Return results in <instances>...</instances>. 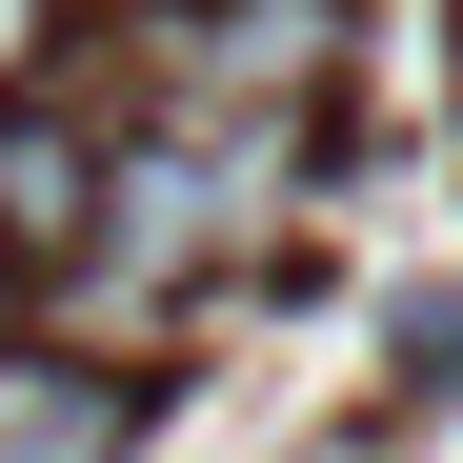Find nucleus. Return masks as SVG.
<instances>
[{"label": "nucleus", "mask_w": 463, "mask_h": 463, "mask_svg": "<svg viewBox=\"0 0 463 463\" xmlns=\"http://www.w3.org/2000/svg\"><path fill=\"white\" fill-rule=\"evenodd\" d=\"M101 242V121H61V101H0V262H81Z\"/></svg>", "instance_id": "nucleus-1"}, {"label": "nucleus", "mask_w": 463, "mask_h": 463, "mask_svg": "<svg viewBox=\"0 0 463 463\" xmlns=\"http://www.w3.org/2000/svg\"><path fill=\"white\" fill-rule=\"evenodd\" d=\"M101 383H61V363H0V463H101Z\"/></svg>", "instance_id": "nucleus-2"}, {"label": "nucleus", "mask_w": 463, "mask_h": 463, "mask_svg": "<svg viewBox=\"0 0 463 463\" xmlns=\"http://www.w3.org/2000/svg\"><path fill=\"white\" fill-rule=\"evenodd\" d=\"M0 363H21V343H0Z\"/></svg>", "instance_id": "nucleus-3"}]
</instances>
